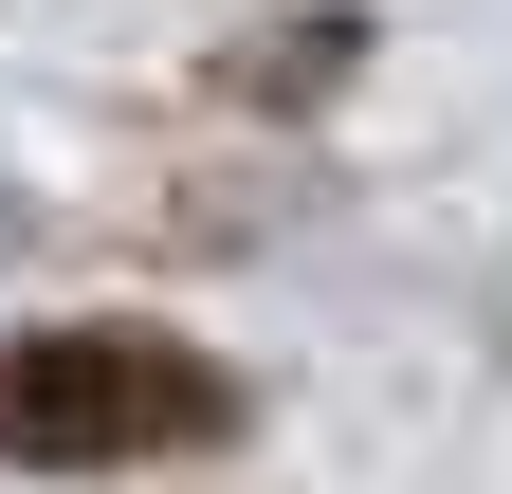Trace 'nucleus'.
<instances>
[{
    "label": "nucleus",
    "mask_w": 512,
    "mask_h": 494,
    "mask_svg": "<svg viewBox=\"0 0 512 494\" xmlns=\"http://www.w3.org/2000/svg\"><path fill=\"white\" fill-rule=\"evenodd\" d=\"M238 385L202 348H165V330H37V348H0V458L19 476H128V458H183V440H220Z\"/></svg>",
    "instance_id": "f257e3e1"
}]
</instances>
